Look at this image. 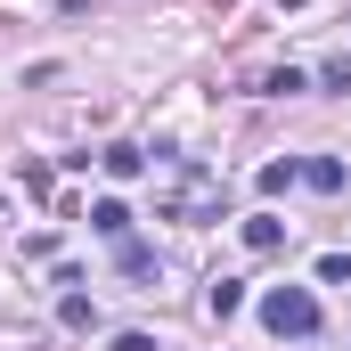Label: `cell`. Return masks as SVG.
<instances>
[{"mask_svg":"<svg viewBox=\"0 0 351 351\" xmlns=\"http://www.w3.org/2000/svg\"><path fill=\"white\" fill-rule=\"evenodd\" d=\"M262 327L269 335H319V302L302 286H269L262 294Z\"/></svg>","mask_w":351,"mask_h":351,"instance_id":"cell-1","label":"cell"},{"mask_svg":"<svg viewBox=\"0 0 351 351\" xmlns=\"http://www.w3.org/2000/svg\"><path fill=\"white\" fill-rule=\"evenodd\" d=\"M90 229H98V237H114V245H123V237H131V213H123V204H114V196H98V204H90Z\"/></svg>","mask_w":351,"mask_h":351,"instance_id":"cell-2","label":"cell"},{"mask_svg":"<svg viewBox=\"0 0 351 351\" xmlns=\"http://www.w3.org/2000/svg\"><path fill=\"white\" fill-rule=\"evenodd\" d=\"M245 245H254V254H278V245H286V221H278V213H254V221H245Z\"/></svg>","mask_w":351,"mask_h":351,"instance_id":"cell-3","label":"cell"},{"mask_svg":"<svg viewBox=\"0 0 351 351\" xmlns=\"http://www.w3.org/2000/svg\"><path fill=\"white\" fill-rule=\"evenodd\" d=\"M245 311V278H213V319H237Z\"/></svg>","mask_w":351,"mask_h":351,"instance_id":"cell-4","label":"cell"},{"mask_svg":"<svg viewBox=\"0 0 351 351\" xmlns=\"http://www.w3.org/2000/svg\"><path fill=\"white\" fill-rule=\"evenodd\" d=\"M98 164H106V172H114V180H139V172H147V156H139V147H106Z\"/></svg>","mask_w":351,"mask_h":351,"instance_id":"cell-5","label":"cell"},{"mask_svg":"<svg viewBox=\"0 0 351 351\" xmlns=\"http://www.w3.org/2000/svg\"><path fill=\"white\" fill-rule=\"evenodd\" d=\"M302 180H311L319 196H335V188H343V164H335V156H319V164H302Z\"/></svg>","mask_w":351,"mask_h":351,"instance_id":"cell-6","label":"cell"},{"mask_svg":"<svg viewBox=\"0 0 351 351\" xmlns=\"http://www.w3.org/2000/svg\"><path fill=\"white\" fill-rule=\"evenodd\" d=\"M58 319H66V327H90V319H98V302H90V294H66V302H58Z\"/></svg>","mask_w":351,"mask_h":351,"instance_id":"cell-7","label":"cell"},{"mask_svg":"<svg viewBox=\"0 0 351 351\" xmlns=\"http://www.w3.org/2000/svg\"><path fill=\"white\" fill-rule=\"evenodd\" d=\"M294 180H302V164H294V156H286V164H262V188H269V196H278V188H294Z\"/></svg>","mask_w":351,"mask_h":351,"instance_id":"cell-8","label":"cell"},{"mask_svg":"<svg viewBox=\"0 0 351 351\" xmlns=\"http://www.w3.org/2000/svg\"><path fill=\"white\" fill-rule=\"evenodd\" d=\"M123 269H131V278H156V254H147V245H131V237H123Z\"/></svg>","mask_w":351,"mask_h":351,"instance_id":"cell-9","label":"cell"}]
</instances>
